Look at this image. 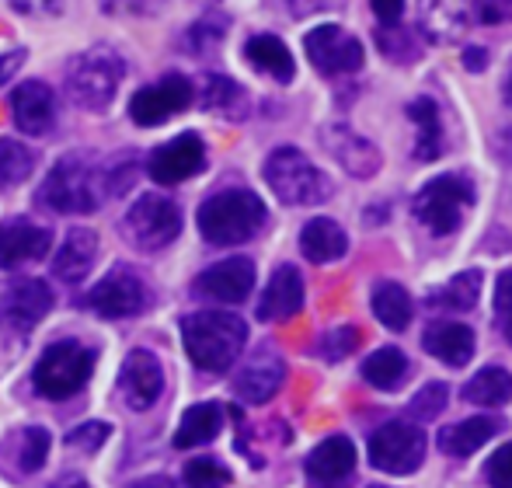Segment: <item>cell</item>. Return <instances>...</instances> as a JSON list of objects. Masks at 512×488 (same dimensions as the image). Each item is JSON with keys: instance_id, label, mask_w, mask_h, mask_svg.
I'll return each mask as SVG.
<instances>
[{"instance_id": "cell-1", "label": "cell", "mask_w": 512, "mask_h": 488, "mask_svg": "<svg viewBox=\"0 0 512 488\" xmlns=\"http://www.w3.org/2000/svg\"><path fill=\"white\" fill-rule=\"evenodd\" d=\"M108 196V171L105 161H98L95 154H74L60 157V161L49 168L46 182L35 192V203L46 206L49 213H63V217H74V213H98Z\"/></svg>"}, {"instance_id": "cell-2", "label": "cell", "mask_w": 512, "mask_h": 488, "mask_svg": "<svg viewBox=\"0 0 512 488\" xmlns=\"http://www.w3.org/2000/svg\"><path fill=\"white\" fill-rule=\"evenodd\" d=\"M122 81H126V56L108 42L81 49L77 56H70L63 70L67 98L84 112H105L119 95Z\"/></svg>"}, {"instance_id": "cell-3", "label": "cell", "mask_w": 512, "mask_h": 488, "mask_svg": "<svg viewBox=\"0 0 512 488\" xmlns=\"http://www.w3.org/2000/svg\"><path fill=\"white\" fill-rule=\"evenodd\" d=\"M182 342L199 370L223 373L241 356L244 342H248V325L227 311H199L182 318Z\"/></svg>"}, {"instance_id": "cell-4", "label": "cell", "mask_w": 512, "mask_h": 488, "mask_svg": "<svg viewBox=\"0 0 512 488\" xmlns=\"http://www.w3.org/2000/svg\"><path fill=\"white\" fill-rule=\"evenodd\" d=\"M265 220L269 210L251 189H223L199 206V234L216 248L251 241L265 227Z\"/></svg>"}, {"instance_id": "cell-5", "label": "cell", "mask_w": 512, "mask_h": 488, "mask_svg": "<svg viewBox=\"0 0 512 488\" xmlns=\"http://www.w3.org/2000/svg\"><path fill=\"white\" fill-rule=\"evenodd\" d=\"M262 175H265V182H269V189L276 192L279 203H286V206H317V203H324V199H331V192H335L331 178L297 147L272 150V154L265 157Z\"/></svg>"}, {"instance_id": "cell-6", "label": "cell", "mask_w": 512, "mask_h": 488, "mask_svg": "<svg viewBox=\"0 0 512 488\" xmlns=\"http://www.w3.org/2000/svg\"><path fill=\"white\" fill-rule=\"evenodd\" d=\"M91 373H95V349L77 339H60L39 356L32 370V384L42 398L67 401L88 387Z\"/></svg>"}, {"instance_id": "cell-7", "label": "cell", "mask_w": 512, "mask_h": 488, "mask_svg": "<svg viewBox=\"0 0 512 488\" xmlns=\"http://www.w3.org/2000/svg\"><path fill=\"white\" fill-rule=\"evenodd\" d=\"M474 206V182L464 175H439L415 196V217L425 231L446 238L464 224V213Z\"/></svg>"}, {"instance_id": "cell-8", "label": "cell", "mask_w": 512, "mask_h": 488, "mask_svg": "<svg viewBox=\"0 0 512 488\" xmlns=\"http://www.w3.org/2000/svg\"><path fill=\"white\" fill-rule=\"evenodd\" d=\"M122 234L140 251H161L182 234V210L161 192H143L122 217Z\"/></svg>"}, {"instance_id": "cell-9", "label": "cell", "mask_w": 512, "mask_h": 488, "mask_svg": "<svg viewBox=\"0 0 512 488\" xmlns=\"http://www.w3.org/2000/svg\"><path fill=\"white\" fill-rule=\"evenodd\" d=\"M425 461V433L408 419H391L370 436V464L384 475H415Z\"/></svg>"}, {"instance_id": "cell-10", "label": "cell", "mask_w": 512, "mask_h": 488, "mask_svg": "<svg viewBox=\"0 0 512 488\" xmlns=\"http://www.w3.org/2000/svg\"><path fill=\"white\" fill-rule=\"evenodd\" d=\"M150 304H154L150 283L129 265H115L88 293V307L102 318H133V314L147 311Z\"/></svg>"}, {"instance_id": "cell-11", "label": "cell", "mask_w": 512, "mask_h": 488, "mask_svg": "<svg viewBox=\"0 0 512 488\" xmlns=\"http://www.w3.org/2000/svg\"><path fill=\"white\" fill-rule=\"evenodd\" d=\"M307 60L314 63L317 74L324 77H345L363 70V42L356 39L352 32H345L342 25H317L307 32L304 39Z\"/></svg>"}, {"instance_id": "cell-12", "label": "cell", "mask_w": 512, "mask_h": 488, "mask_svg": "<svg viewBox=\"0 0 512 488\" xmlns=\"http://www.w3.org/2000/svg\"><path fill=\"white\" fill-rule=\"evenodd\" d=\"M196 98V88L185 74H164L157 84L140 88L129 98V119L136 126H161L164 119L185 112Z\"/></svg>"}, {"instance_id": "cell-13", "label": "cell", "mask_w": 512, "mask_h": 488, "mask_svg": "<svg viewBox=\"0 0 512 488\" xmlns=\"http://www.w3.org/2000/svg\"><path fill=\"white\" fill-rule=\"evenodd\" d=\"M206 168V143L199 133H178L150 154L147 175L157 185H182Z\"/></svg>"}, {"instance_id": "cell-14", "label": "cell", "mask_w": 512, "mask_h": 488, "mask_svg": "<svg viewBox=\"0 0 512 488\" xmlns=\"http://www.w3.org/2000/svg\"><path fill=\"white\" fill-rule=\"evenodd\" d=\"M164 391V370L150 349H133L119 370V398L133 412H147Z\"/></svg>"}, {"instance_id": "cell-15", "label": "cell", "mask_w": 512, "mask_h": 488, "mask_svg": "<svg viewBox=\"0 0 512 488\" xmlns=\"http://www.w3.org/2000/svg\"><path fill=\"white\" fill-rule=\"evenodd\" d=\"M49 447H53V440L42 426L14 429L0 440V475H7L11 482H25L35 471H42Z\"/></svg>"}, {"instance_id": "cell-16", "label": "cell", "mask_w": 512, "mask_h": 488, "mask_svg": "<svg viewBox=\"0 0 512 488\" xmlns=\"http://www.w3.org/2000/svg\"><path fill=\"white\" fill-rule=\"evenodd\" d=\"M304 471L314 488H345L356 475V443L349 436H328L307 454Z\"/></svg>"}, {"instance_id": "cell-17", "label": "cell", "mask_w": 512, "mask_h": 488, "mask_svg": "<svg viewBox=\"0 0 512 488\" xmlns=\"http://www.w3.org/2000/svg\"><path fill=\"white\" fill-rule=\"evenodd\" d=\"M286 380V363L272 346H262L248 356V363L237 370L234 377V394L248 405H265L269 398H276L279 387Z\"/></svg>"}, {"instance_id": "cell-18", "label": "cell", "mask_w": 512, "mask_h": 488, "mask_svg": "<svg viewBox=\"0 0 512 488\" xmlns=\"http://www.w3.org/2000/svg\"><path fill=\"white\" fill-rule=\"evenodd\" d=\"M49 244H53L49 227L35 224V220H28V217L4 220V224H0V272L39 262V258L49 255Z\"/></svg>"}, {"instance_id": "cell-19", "label": "cell", "mask_w": 512, "mask_h": 488, "mask_svg": "<svg viewBox=\"0 0 512 488\" xmlns=\"http://www.w3.org/2000/svg\"><path fill=\"white\" fill-rule=\"evenodd\" d=\"M255 290V262L251 258H227V262L209 265L199 272L196 293L216 304H244L248 293Z\"/></svg>"}, {"instance_id": "cell-20", "label": "cell", "mask_w": 512, "mask_h": 488, "mask_svg": "<svg viewBox=\"0 0 512 488\" xmlns=\"http://www.w3.org/2000/svg\"><path fill=\"white\" fill-rule=\"evenodd\" d=\"M11 116L21 133L46 136L56 122V95L46 81H25L11 91Z\"/></svg>"}, {"instance_id": "cell-21", "label": "cell", "mask_w": 512, "mask_h": 488, "mask_svg": "<svg viewBox=\"0 0 512 488\" xmlns=\"http://www.w3.org/2000/svg\"><path fill=\"white\" fill-rule=\"evenodd\" d=\"M321 140H324V147L338 157V164H342L352 178H373L380 171V164H384L380 150L373 147L366 136L352 133L349 126H328L321 133Z\"/></svg>"}, {"instance_id": "cell-22", "label": "cell", "mask_w": 512, "mask_h": 488, "mask_svg": "<svg viewBox=\"0 0 512 488\" xmlns=\"http://www.w3.org/2000/svg\"><path fill=\"white\" fill-rule=\"evenodd\" d=\"M304 307V276L297 265H279L258 300V321H290Z\"/></svg>"}, {"instance_id": "cell-23", "label": "cell", "mask_w": 512, "mask_h": 488, "mask_svg": "<svg viewBox=\"0 0 512 488\" xmlns=\"http://www.w3.org/2000/svg\"><path fill=\"white\" fill-rule=\"evenodd\" d=\"M422 346L446 366H464L474 356V332L464 321H432L422 335Z\"/></svg>"}, {"instance_id": "cell-24", "label": "cell", "mask_w": 512, "mask_h": 488, "mask_svg": "<svg viewBox=\"0 0 512 488\" xmlns=\"http://www.w3.org/2000/svg\"><path fill=\"white\" fill-rule=\"evenodd\" d=\"M95 258H98V234L88 231V227H74V231L63 238L60 251H56L53 272L63 283H81V279H88V272L95 269Z\"/></svg>"}, {"instance_id": "cell-25", "label": "cell", "mask_w": 512, "mask_h": 488, "mask_svg": "<svg viewBox=\"0 0 512 488\" xmlns=\"http://www.w3.org/2000/svg\"><path fill=\"white\" fill-rule=\"evenodd\" d=\"M244 60L251 63L255 70L269 74L272 81L290 84L297 77V63H293V53L279 35H251L244 42Z\"/></svg>"}, {"instance_id": "cell-26", "label": "cell", "mask_w": 512, "mask_h": 488, "mask_svg": "<svg viewBox=\"0 0 512 488\" xmlns=\"http://www.w3.org/2000/svg\"><path fill=\"white\" fill-rule=\"evenodd\" d=\"M499 433H502V422L495 419V415H474V419L446 426L443 433H439V450L450 457H471L474 450H481Z\"/></svg>"}, {"instance_id": "cell-27", "label": "cell", "mask_w": 512, "mask_h": 488, "mask_svg": "<svg viewBox=\"0 0 512 488\" xmlns=\"http://www.w3.org/2000/svg\"><path fill=\"white\" fill-rule=\"evenodd\" d=\"M300 251H304L307 262L328 265L349 251V238H345V231L335 224V220L314 217V220H307L304 231H300Z\"/></svg>"}, {"instance_id": "cell-28", "label": "cell", "mask_w": 512, "mask_h": 488, "mask_svg": "<svg viewBox=\"0 0 512 488\" xmlns=\"http://www.w3.org/2000/svg\"><path fill=\"white\" fill-rule=\"evenodd\" d=\"M0 311L14 314V318L28 321V325H39L53 311V293H49V286L42 279H18L0 297Z\"/></svg>"}, {"instance_id": "cell-29", "label": "cell", "mask_w": 512, "mask_h": 488, "mask_svg": "<svg viewBox=\"0 0 512 488\" xmlns=\"http://www.w3.org/2000/svg\"><path fill=\"white\" fill-rule=\"evenodd\" d=\"M223 429V408L216 401H199L189 412L182 415L175 433V447L178 450H192V447H206L220 436Z\"/></svg>"}, {"instance_id": "cell-30", "label": "cell", "mask_w": 512, "mask_h": 488, "mask_svg": "<svg viewBox=\"0 0 512 488\" xmlns=\"http://www.w3.org/2000/svg\"><path fill=\"white\" fill-rule=\"evenodd\" d=\"M467 0H418V21L432 42L457 39L464 28Z\"/></svg>"}, {"instance_id": "cell-31", "label": "cell", "mask_w": 512, "mask_h": 488, "mask_svg": "<svg viewBox=\"0 0 512 488\" xmlns=\"http://www.w3.org/2000/svg\"><path fill=\"white\" fill-rule=\"evenodd\" d=\"M199 105L206 112H216V116H227V119H241L248 112V95L237 81L223 74H206L203 77V88H199Z\"/></svg>"}, {"instance_id": "cell-32", "label": "cell", "mask_w": 512, "mask_h": 488, "mask_svg": "<svg viewBox=\"0 0 512 488\" xmlns=\"http://www.w3.org/2000/svg\"><path fill=\"white\" fill-rule=\"evenodd\" d=\"M370 307H373V318H377L384 328H391V332H405V328L411 325V311H415L411 293L401 283H377L373 286Z\"/></svg>"}, {"instance_id": "cell-33", "label": "cell", "mask_w": 512, "mask_h": 488, "mask_svg": "<svg viewBox=\"0 0 512 488\" xmlns=\"http://www.w3.org/2000/svg\"><path fill=\"white\" fill-rule=\"evenodd\" d=\"M408 119L418 126L415 157L418 161H436L443 154V122H439L436 98H415L408 105Z\"/></svg>"}, {"instance_id": "cell-34", "label": "cell", "mask_w": 512, "mask_h": 488, "mask_svg": "<svg viewBox=\"0 0 512 488\" xmlns=\"http://www.w3.org/2000/svg\"><path fill=\"white\" fill-rule=\"evenodd\" d=\"M464 401L481 408H502L506 401H512V373L502 370V366H485L478 370L471 380L464 384Z\"/></svg>"}, {"instance_id": "cell-35", "label": "cell", "mask_w": 512, "mask_h": 488, "mask_svg": "<svg viewBox=\"0 0 512 488\" xmlns=\"http://www.w3.org/2000/svg\"><path fill=\"white\" fill-rule=\"evenodd\" d=\"M481 286H485V272L464 269V272H457L450 283L432 290L429 304L443 307V311H471V307H478V300H481Z\"/></svg>"}, {"instance_id": "cell-36", "label": "cell", "mask_w": 512, "mask_h": 488, "mask_svg": "<svg viewBox=\"0 0 512 488\" xmlns=\"http://www.w3.org/2000/svg\"><path fill=\"white\" fill-rule=\"evenodd\" d=\"M363 377L377 391H398L408 380V356L398 346H380L377 353L363 360Z\"/></svg>"}, {"instance_id": "cell-37", "label": "cell", "mask_w": 512, "mask_h": 488, "mask_svg": "<svg viewBox=\"0 0 512 488\" xmlns=\"http://www.w3.org/2000/svg\"><path fill=\"white\" fill-rule=\"evenodd\" d=\"M35 171V154L21 140H0V189H14Z\"/></svg>"}, {"instance_id": "cell-38", "label": "cell", "mask_w": 512, "mask_h": 488, "mask_svg": "<svg viewBox=\"0 0 512 488\" xmlns=\"http://www.w3.org/2000/svg\"><path fill=\"white\" fill-rule=\"evenodd\" d=\"M32 332H35V325H28V321L0 311V373L11 370V366L18 363V356L25 353L28 335Z\"/></svg>"}, {"instance_id": "cell-39", "label": "cell", "mask_w": 512, "mask_h": 488, "mask_svg": "<svg viewBox=\"0 0 512 488\" xmlns=\"http://www.w3.org/2000/svg\"><path fill=\"white\" fill-rule=\"evenodd\" d=\"M230 28V18L220 11H209L203 18L196 21V25L185 32V49H189L192 56H203L209 49H216L223 42V35H227Z\"/></svg>"}, {"instance_id": "cell-40", "label": "cell", "mask_w": 512, "mask_h": 488, "mask_svg": "<svg viewBox=\"0 0 512 488\" xmlns=\"http://www.w3.org/2000/svg\"><path fill=\"white\" fill-rule=\"evenodd\" d=\"M182 485L185 488H223V485H230V471L223 468L216 457H196V461L185 464Z\"/></svg>"}, {"instance_id": "cell-41", "label": "cell", "mask_w": 512, "mask_h": 488, "mask_svg": "<svg viewBox=\"0 0 512 488\" xmlns=\"http://www.w3.org/2000/svg\"><path fill=\"white\" fill-rule=\"evenodd\" d=\"M411 42H415V39H411L401 25H391V28L380 25L377 28V49L384 56H391V60H398V63H408V60H418V56H422V49L411 46Z\"/></svg>"}, {"instance_id": "cell-42", "label": "cell", "mask_w": 512, "mask_h": 488, "mask_svg": "<svg viewBox=\"0 0 512 488\" xmlns=\"http://www.w3.org/2000/svg\"><path fill=\"white\" fill-rule=\"evenodd\" d=\"M446 398H450V391H446V384L443 380H432V384H425L422 391L411 398V405H408V415L415 422H429V419H436L439 412L446 408Z\"/></svg>"}, {"instance_id": "cell-43", "label": "cell", "mask_w": 512, "mask_h": 488, "mask_svg": "<svg viewBox=\"0 0 512 488\" xmlns=\"http://www.w3.org/2000/svg\"><path fill=\"white\" fill-rule=\"evenodd\" d=\"M356 346H359V328L338 325V328H331V332L321 335V342H317V353H321L328 363H338V360H345L349 353H356Z\"/></svg>"}, {"instance_id": "cell-44", "label": "cell", "mask_w": 512, "mask_h": 488, "mask_svg": "<svg viewBox=\"0 0 512 488\" xmlns=\"http://www.w3.org/2000/svg\"><path fill=\"white\" fill-rule=\"evenodd\" d=\"M108 433H112L108 422H84V426H77L67 433V447L81 450V454H95V450L108 440Z\"/></svg>"}, {"instance_id": "cell-45", "label": "cell", "mask_w": 512, "mask_h": 488, "mask_svg": "<svg viewBox=\"0 0 512 488\" xmlns=\"http://www.w3.org/2000/svg\"><path fill=\"white\" fill-rule=\"evenodd\" d=\"M485 478L492 488H512V443H502L485 464Z\"/></svg>"}, {"instance_id": "cell-46", "label": "cell", "mask_w": 512, "mask_h": 488, "mask_svg": "<svg viewBox=\"0 0 512 488\" xmlns=\"http://www.w3.org/2000/svg\"><path fill=\"white\" fill-rule=\"evenodd\" d=\"M286 7L290 18H310V14H324V11H338L345 0H279Z\"/></svg>"}, {"instance_id": "cell-47", "label": "cell", "mask_w": 512, "mask_h": 488, "mask_svg": "<svg viewBox=\"0 0 512 488\" xmlns=\"http://www.w3.org/2000/svg\"><path fill=\"white\" fill-rule=\"evenodd\" d=\"M7 4L28 18H53V14H63L67 0H7Z\"/></svg>"}, {"instance_id": "cell-48", "label": "cell", "mask_w": 512, "mask_h": 488, "mask_svg": "<svg viewBox=\"0 0 512 488\" xmlns=\"http://www.w3.org/2000/svg\"><path fill=\"white\" fill-rule=\"evenodd\" d=\"M108 14H129V18H143V14H157L161 0H102Z\"/></svg>"}, {"instance_id": "cell-49", "label": "cell", "mask_w": 512, "mask_h": 488, "mask_svg": "<svg viewBox=\"0 0 512 488\" xmlns=\"http://www.w3.org/2000/svg\"><path fill=\"white\" fill-rule=\"evenodd\" d=\"M495 314H499V325L512 321V269H506L495 283Z\"/></svg>"}, {"instance_id": "cell-50", "label": "cell", "mask_w": 512, "mask_h": 488, "mask_svg": "<svg viewBox=\"0 0 512 488\" xmlns=\"http://www.w3.org/2000/svg\"><path fill=\"white\" fill-rule=\"evenodd\" d=\"M373 14L384 28L401 25V14H405V0H370Z\"/></svg>"}, {"instance_id": "cell-51", "label": "cell", "mask_w": 512, "mask_h": 488, "mask_svg": "<svg viewBox=\"0 0 512 488\" xmlns=\"http://www.w3.org/2000/svg\"><path fill=\"white\" fill-rule=\"evenodd\" d=\"M25 56H28L25 49H7V53H0V88L25 67Z\"/></svg>"}, {"instance_id": "cell-52", "label": "cell", "mask_w": 512, "mask_h": 488, "mask_svg": "<svg viewBox=\"0 0 512 488\" xmlns=\"http://www.w3.org/2000/svg\"><path fill=\"white\" fill-rule=\"evenodd\" d=\"M488 60H492V53L485 46H464V56H460L464 70H471V74H481L488 67Z\"/></svg>"}, {"instance_id": "cell-53", "label": "cell", "mask_w": 512, "mask_h": 488, "mask_svg": "<svg viewBox=\"0 0 512 488\" xmlns=\"http://www.w3.org/2000/svg\"><path fill=\"white\" fill-rule=\"evenodd\" d=\"M471 11L478 14L481 25H499V21H502V7H499V0H474Z\"/></svg>"}, {"instance_id": "cell-54", "label": "cell", "mask_w": 512, "mask_h": 488, "mask_svg": "<svg viewBox=\"0 0 512 488\" xmlns=\"http://www.w3.org/2000/svg\"><path fill=\"white\" fill-rule=\"evenodd\" d=\"M126 488H178L171 482L168 475H147V478H136V482H129Z\"/></svg>"}, {"instance_id": "cell-55", "label": "cell", "mask_w": 512, "mask_h": 488, "mask_svg": "<svg viewBox=\"0 0 512 488\" xmlns=\"http://www.w3.org/2000/svg\"><path fill=\"white\" fill-rule=\"evenodd\" d=\"M46 488H91L88 478H81V475H63V478H56L53 485H46Z\"/></svg>"}, {"instance_id": "cell-56", "label": "cell", "mask_w": 512, "mask_h": 488, "mask_svg": "<svg viewBox=\"0 0 512 488\" xmlns=\"http://www.w3.org/2000/svg\"><path fill=\"white\" fill-rule=\"evenodd\" d=\"M502 7V18H512V0H499Z\"/></svg>"}, {"instance_id": "cell-57", "label": "cell", "mask_w": 512, "mask_h": 488, "mask_svg": "<svg viewBox=\"0 0 512 488\" xmlns=\"http://www.w3.org/2000/svg\"><path fill=\"white\" fill-rule=\"evenodd\" d=\"M506 102L512 105V74H509V81H506Z\"/></svg>"}, {"instance_id": "cell-58", "label": "cell", "mask_w": 512, "mask_h": 488, "mask_svg": "<svg viewBox=\"0 0 512 488\" xmlns=\"http://www.w3.org/2000/svg\"><path fill=\"white\" fill-rule=\"evenodd\" d=\"M502 332H506V339L512 342V321H509V325H502Z\"/></svg>"}, {"instance_id": "cell-59", "label": "cell", "mask_w": 512, "mask_h": 488, "mask_svg": "<svg viewBox=\"0 0 512 488\" xmlns=\"http://www.w3.org/2000/svg\"><path fill=\"white\" fill-rule=\"evenodd\" d=\"M373 488H384V485H373Z\"/></svg>"}]
</instances>
